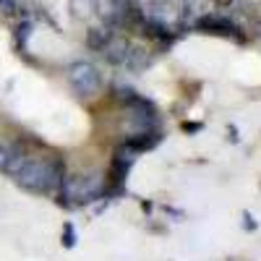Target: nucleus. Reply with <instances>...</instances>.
<instances>
[{
    "label": "nucleus",
    "mask_w": 261,
    "mask_h": 261,
    "mask_svg": "<svg viewBox=\"0 0 261 261\" xmlns=\"http://www.w3.org/2000/svg\"><path fill=\"white\" fill-rule=\"evenodd\" d=\"M63 162L60 160H32L27 157L21 167L13 172L18 186H24L37 193H53L63 186Z\"/></svg>",
    "instance_id": "f257e3e1"
},
{
    "label": "nucleus",
    "mask_w": 261,
    "mask_h": 261,
    "mask_svg": "<svg viewBox=\"0 0 261 261\" xmlns=\"http://www.w3.org/2000/svg\"><path fill=\"white\" fill-rule=\"evenodd\" d=\"M63 191L68 199H79V201H94L105 191V175L102 172H89V175H76L63 180Z\"/></svg>",
    "instance_id": "f03ea898"
},
{
    "label": "nucleus",
    "mask_w": 261,
    "mask_h": 261,
    "mask_svg": "<svg viewBox=\"0 0 261 261\" xmlns=\"http://www.w3.org/2000/svg\"><path fill=\"white\" fill-rule=\"evenodd\" d=\"M68 81L71 86L81 94V97H92L99 92V86H102V79H99V71L94 68L92 63H86V60H79L73 63L71 68H68Z\"/></svg>",
    "instance_id": "7ed1b4c3"
},
{
    "label": "nucleus",
    "mask_w": 261,
    "mask_h": 261,
    "mask_svg": "<svg viewBox=\"0 0 261 261\" xmlns=\"http://www.w3.org/2000/svg\"><path fill=\"white\" fill-rule=\"evenodd\" d=\"M199 27L201 29H209V32H217V34H238V29L230 24V21L225 18H214V16H206L199 21Z\"/></svg>",
    "instance_id": "20e7f679"
},
{
    "label": "nucleus",
    "mask_w": 261,
    "mask_h": 261,
    "mask_svg": "<svg viewBox=\"0 0 261 261\" xmlns=\"http://www.w3.org/2000/svg\"><path fill=\"white\" fill-rule=\"evenodd\" d=\"M113 39V34L107 32V29H92L89 32V45L94 47V50H105V45Z\"/></svg>",
    "instance_id": "39448f33"
},
{
    "label": "nucleus",
    "mask_w": 261,
    "mask_h": 261,
    "mask_svg": "<svg viewBox=\"0 0 261 261\" xmlns=\"http://www.w3.org/2000/svg\"><path fill=\"white\" fill-rule=\"evenodd\" d=\"M16 154V146H8V144H0V170H6V165L11 162V157Z\"/></svg>",
    "instance_id": "423d86ee"
},
{
    "label": "nucleus",
    "mask_w": 261,
    "mask_h": 261,
    "mask_svg": "<svg viewBox=\"0 0 261 261\" xmlns=\"http://www.w3.org/2000/svg\"><path fill=\"white\" fill-rule=\"evenodd\" d=\"M16 11H18V3H16V0H0V13L13 16Z\"/></svg>",
    "instance_id": "0eeeda50"
},
{
    "label": "nucleus",
    "mask_w": 261,
    "mask_h": 261,
    "mask_svg": "<svg viewBox=\"0 0 261 261\" xmlns=\"http://www.w3.org/2000/svg\"><path fill=\"white\" fill-rule=\"evenodd\" d=\"M63 243H65V248H73V243H76V235H73V227H71V225H65V238H63Z\"/></svg>",
    "instance_id": "6e6552de"
}]
</instances>
